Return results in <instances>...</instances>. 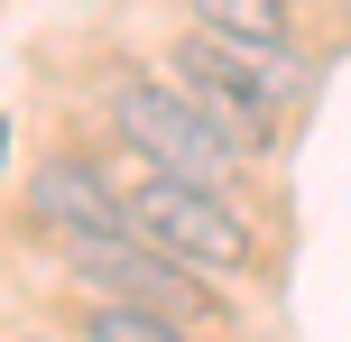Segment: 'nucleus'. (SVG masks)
I'll return each instance as SVG.
<instances>
[{"label": "nucleus", "mask_w": 351, "mask_h": 342, "mask_svg": "<svg viewBox=\"0 0 351 342\" xmlns=\"http://www.w3.org/2000/svg\"><path fill=\"white\" fill-rule=\"evenodd\" d=\"M176 84L213 111V130H222L241 158H259V148L278 139V121L305 102V56L296 47H231V37L194 28L185 47H176Z\"/></svg>", "instance_id": "obj_1"}, {"label": "nucleus", "mask_w": 351, "mask_h": 342, "mask_svg": "<svg viewBox=\"0 0 351 342\" xmlns=\"http://www.w3.org/2000/svg\"><path fill=\"white\" fill-rule=\"evenodd\" d=\"M121 204H130V232L158 241L167 259H185V269L204 278H241L250 259H259V241H250L241 204L222 195V185H194V176H167V167H121Z\"/></svg>", "instance_id": "obj_2"}, {"label": "nucleus", "mask_w": 351, "mask_h": 342, "mask_svg": "<svg viewBox=\"0 0 351 342\" xmlns=\"http://www.w3.org/2000/svg\"><path fill=\"white\" fill-rule=\"evenodd\" d=\"M102 102H111V130H121V148L139 167H167V176H194V185H222L231 195L241 148L213 130V111L194 102L185 84H167V74H121Z\"/></svg>", "instance_id": "obj_3"}, {"label": "nucleus", "mask_w": 351, "mask_h": 342, "mask_svg": "<svg viewBox=\"0 0 351 342\" xmlns=\"http://www.w3.org/2000/svg\"><path fill=\"white\" fill-rule=\"evenodd\" d=\"M65 269L84 278L93 296H111V306H148V315H167V324L213 315L204 269L167 259L158 241H139V232H74V241H65Z\"/></svg>", "instance_id": "obj_4"}, {"label": "nucleus", "mask_w": 351, "mask_h": 342, "mask_svg": "<svg viewBox=\"0 0 351 342\" xmlns=\"http://www.w3.org/2000/svg\"><path fill=\"white\" fill-rule=\"evenodd\" d=\"M28 213L47 222L56 241H74V232H130L121 176L93 167V158H47V167L28 176Z\"/></svg>", "instance_id": "obj_5"}, {"label": "nucleus", "mask_w": 351, "mask_h": 342, "mask_svg": "<svg viewBox=\"0 0 351 342\" xmlns=\"http://www.w3.org/2000/svg\"><path fill=\"white\" fill-rule=\"evenodd\" d=\"M204 37H231V47H296V10L287 0H185Z\"/></svg>", "instance_id": "obj_6"}, {"label": "nucleus", "mask_w": 351, "mask_h": 342, "mask_svg": "<svg viewBox=\"0 0 351 342\" xmlns=\"http://www.w3.org/2000/svg\"><path fill=\"white\" fill-rule=\"evenodd\" d=\"M74 333L84 342H185V324H167V315H148V306H111V296H93Z\"/></svg>", "instance_id": "obj_7"}, {"label": "nucleus", "mask_w": 351, "mask_h": 342, "mask_svg": "<svg viewBox=\"0 0 351 342\" xmlns=\"http://www.w3.org/2000/svg\"><path fill=\"white\" fill-rule=\"evenodd\" d=\"M19 342H56V333H19Z\"/></svg>", "instance_id": "obj_8"}]
</instances>
